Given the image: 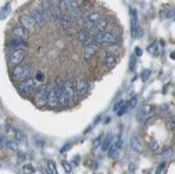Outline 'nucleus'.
<instances>
[{
	"label": "nucleus",
	"instance_id": "obj_1",
	"mask_svg": "<svg viewBox=\"0 0 175 174\" xmlns=\"http://www.w3.org/2000/svg\"><path fill=\"white\" fill-rule=\"evenodd\" d=\"M32 73V67L30 64H26V66H16L13 69V78L16 81H24L30 78V74Z\"/></svg>",
	"mask_w": 175,
	"mask_h": 174
},
{
	"label": "nucleus",
	"instance_id": "obj_2",
	"mask_svg": "<svg viewBox=\"0 0 175 174\" xmlns=\"http://www.w3.org/2000/svg\"><path fill=\"white\" fill-rule=\"evenodd\" d=\"M95 41L97 43H104V44H114L117 42V38L111 32L99 31L94 36Z\"/></svg>",
	"mask_w": 175,
	"mask_h": 174
},
{
	"label": "nucleus",
	"instance_id": "obj_3",
	"mask_svg": "<svg viewBox=\"0 0 175 174\" xmlns=\"http://www.w3.org/2000/svg\"><path fill=\"white\" fill-rule=\"evenodd\" d=\"M35 101L39 107H43L44 104L47 103V91L45 87L41 86L37 89L35 95Z\"/></svg>",
	"mask_w": 175,
	"mask_h": 174
},
{
	"label": "nucleus",
	"instance_id": "obj_4",
	"mask_svg": "<svg viewBox=\"0 0 175 174\" xmlns=\"http://www.w3.org/2000/svg\"><path fill=\"white\" fill-rule=\"evenodd\" d=\"M102 19V15L97 12V11H85L83 14H82V19L84 21V23H86V21H92V23H95V24H97L98 21L100 19Z\"/></svg>",
	"mask_w": 175,
	"mask_h": 174
},
{
	"label": "nucleus",
	"instance_id": "obj_5",
	"mask_svg": "<svg viewBox=\"0 0 175 174\" xmlns=\"http://www.w3.org/2000/svg\"><path fill=\"white\" fill-rule=\"evenodd\" d=\"M19 21L22 23L23 27L28 30H32L35 25H37L33 17L31 15H29V14H22V15L19 16Z\"/></svg>",
	"mask_w": 175,
	"mask_h": 174
},
{
	"label": "nucleus",
	"instance_id": "obj_6",
	"mask_svg": "<svg viewBox=\"0 0 175 174\" xmlns=\"http://www.w3.org/2000/svg\"><path fill=\"white\" fill-rule=\"evenodd\" d=\"M31 16L33 17V19H35V24L39 25V26H43L44 24H45V16H44L43 14V11H42V8H35L32 10V12H31Z\"/></svg>",
	"mask_w": 175,
	"mask_h": 174
},
{
	"label": "nucleus",
	"instance_id": "obj_7",
	"mask_svg": "<svg viewBox=\"0 0 175 174\" xmlns=\"http://www.w3.org/2000/svg\"><path fill=\"white\" fill-rule=\"evenodd\" d=\"M25 56H26V52L24 50H17V51L12 52L9 59H10V62L12 64H19L24 60Z\"/></svg>",
	"mask_w": 175,
	"mask_h": 174
},
{
	"label": "nucleus",
	"instance_id": "obj_8",
	"mask_svg": "<svg viewBox=\"0 0 175 174\" xmlns=\"http://www.w3.org/2000/svg\"><path fill=\"white\" fill-rule=\"evenodd\" d=\"M35 80L32 78H28V80L24 81L22 83L19 84V91L22 93V94H29L31 91L35 89Z\"/></svg>",
	"mask_w": 175,
	"mask_h": 174
},
{
	"label": "nucleus",
	"instance_id": "obj_9",
	"mask_svg": "<svg viewBox=\"0 0 175 174\" xmlns=\"http://www.w3.org/2000/svg\"><path fill=\"white\" fill-rule=\"evenodd\" d=\"M59 103V98L57 96V93L55 90V87H51V89L47 93V104L51 107H55Z\"/></svg>",
	"mask_w": 175,
	"mask_h": 174
},
{
	"label": "nucleus",
	"instance_id": "obj_10",
	"mask_svg": "<svg viewBox=\"0 0 175 174\" xmlns=\"http://www.w3.org/2000/svg\"><path fill=\"white\" fill-rule=\"evenodd\" d=\"M65 91H66V94H67V96L69 97L70 101H73V102L76 101V99H78V93H76V90L74 89V86H73L72 82H70V81L66 82Z\"/></svg>",
	"mask_w": 175,
	"mask_h": 174
},
{
	"label": "nucleus",
	"instance_id": "obj_11",
	"mask_svg": "<svg viewBox=\"0 0 175 174\" xmlns=\"http://www.w3.org/2000/svg\"><path fill=\"white\" fill-rule=\"evenodd\" d=\"M12 33L18 39H22L24 41H27L29 39V30L24 28V27H15L12 29Z\"/></svg>",
	"mask_w": 175,
	"mask_h": 174
},
{
	"label": "nucleus",
	"instance_id": "obj_12",
	"mask_svg": "<svg viewBox=\"0 0 175 174\" xmlns=\"http://www.w3.org/2000/svg\"><path fill=\"white\" fill-rule=\"evenodd\" d=\"M58 4H59V1H57V2H51V12H52V16H53V19H59V21H61L64 14H62L60 5Z\"/></svg>",
	"mask_w": 175,
	"mask_h": 174
},
{
	"label": "nucleus",
	"instance_id": "obj_13",
	"mask_svg": "<svg viewBox=\"0 0 175 174\" xmlns=\"http://www.w3.org/2000/svg\"><path fill=\"white\" fill-rule=\"evenodd\" d=\"M98 50H99V45H98L97 43L92 42L90 44H88V45H86V47L84 50V57H85V59L92 58L95 54L98 52Z\"/></svg>",
	"mask_w": 175,
	"mask_h": 174
},
{
	"label": "nucleus",
	"instance_id": "obj_14",
	"mask_svg": "<svg viewBox=\"0 0 175 174\" xmlns=\"http://www.w3.org/2000/svg\"><path fill=\"white\" fill-rule=\"evenodd\" d=\"M88 88V84H87L86 80L83 78H78L76 81V93L78 95H85Z\"/></svg>",
	"mask_w": 175,
	"mask_h": 174
},
{
	"label": "nucleus",
	"instance_id": "obj_15",
	"mask_svg": "<svg viewBox=\"0 0 175 174\" xmlns=\"http://www.w3.org/2000/svg\"><path fill=\"white\" fill-rule=\"evenodd\" d=\"M9 45L11 46L12 48H15V51L17 50H23V48H27L28 47V43L26 41L22 40V39H12L10 42H9Z\"/></svg>",
	"mask_w": 175,
	"mask_h": 174
},
{
	"label": "nucleus",
	"instance_id": "obj_16",
	"mask_svg": "<svg viewBox=\"0 0 175 174\" xmlns=\"http://www.w3.org/2000/svg\"><path fill=\"white\" fill-rule=\"evenodd\" d=\"M67 8L69 10L71 17H78V14H80V7H78L76 1H68Z\"/></svg>",
	"mask_w": 175,
	"mask_h": 174
},
{
	"label": "nucleus",
	"instance_id": "obj_17",
	"mask_svg": "<svg viewBox=\"0 0 175 174\" xmlns=\"http://www.w3.org/2000/svg\"><path fill=\"white\" fill-rule=\"evenodd\" d=\"M78 40L81 41V42L85 43L86 45H88V44H90L92 42V38H90V35H89V31L87 29H82L78 31Z\"/></svg>",
	"mask_w": 175,
	"mask_h": 174
},
{
	"label": "nucleus",
	"instance_id": "obj_18",
	"mask_svg": "<svg viewBox=\"0 0 175 174\" xmlns=\"http://www.w3.org/2000/svg\"><path fill=\"white\" fill-rule=\"evenodd\" d=\"M130 145H131V148L137 153H142L143 152V146L142 143H141L140 139L137 137V135H133L130 139Z\"/></svg>",
	"mask_w": 175,
	"mask_h": 174
},
{
	"label": "nucleus",
	"instance_id": "obj_19",
	"mask_svg": "<svg viewBox=\"0 0 175 174\" xmlns=\"http://www.w3.org/2000/svg\"><path fill=\"white\" fill-rule=\"evenodd\" d=\"M41 8H42V11H43V14L45 16V19L47 21H51L53 19V16H52V12H51V2L49 1H42L41 2Z\"/></svg>",
	"mask_w": 175,
	"mask_h": 174
},
{
	"label": "nucleus",
	"instance_id": "obj_20",
	"mask_svg": "<svg viewBox=\"0 0 175 174\" xmlns=\"http://www.w3.org/2000/svg\"><path fill=\"white\" fill-rule=\"evenodd\" d=\"M54 87H55V90L57 93V96L59 98L60 95L65 91V83H64V81H62L61 78H57L55 80V84H54Z\"/></svg>",
	"mask_w": 175,
	"mask_h": 174
},
{
	"label": "nucleus",
	"instance_id": "obj_21",
	"mask_svg": "<svg viewBox=\"0 0 175 174\" xmlns=\"http://www.w3.org/2000/svg\"><path fill=\"white\" fill-rule=\"evenodd\" d=\"M103 62H104V64L105 66H108V67H114L116 64L115 56L111 53H105V55L103 56Z\"/></svg>",
	"mask_w": 175,
	"mask_h": 174
},
{
	"label": "nucleus",
	"instance_id": "obj_22",
	"mask_svg": "<svg viewBox=\"0 0 175 174\" xmlns=\"http://www.w3.org/2000/svg\"><path fill=\"white\" fill-rule=\"evenodd\" d=\"M108 155L110 158H116L117 155H118V147H117V143L113 142L111 144L110 148H109Z\"/></svg>",
	"mask_w": 175,
	"mask_h": 174
},
{
	"label": "nucleus",
	"instance_id": "obj_23",
	"mask_svg": "<svg viewBox=\"0 0 175 174\" xmlns=\"http://www.w3.org/2000/svg\"><path fill=\"white\" fill-rule=\"evenodd\" d=\"M61 26L65 28V29H68L69 27L71 26V24H72V19H71V16L69 15V14H64V16H62L61 19Z\"/></svg>",
	"mask_w": 175,
	"mask_h": 174
},
{
	"label": "nucleus",
	"instance_id": "obj_24",
	"mask_svg": "<svg viewBox=\"0 0 175 174\" xmlns=\"http://www.w3.org/2000/svg\"><path fill=\"white\" fill-rule=\"evenodd\" d=\"M69 102H70V99H69V97L67 96L66 91H64V93L59 96V104L64 107H67L68 105H69Z\"/></svg>",
	"mask_w": 175,
	"mask_h": 174
},
{
	"label": "nucleus",
	"instance_id": "obj_25",
	"mask_svg": "<svg viewBox=\"0 0 175 174\" xmlns=\"http://www.w3.org/2000/svg\"><path fill=\"white\" fill-rule=\"evenodd\" d=\"M112 135H106L105 137V139L103 140V143H102V152H106V150H109V148H110L111 144H112Z\"/></svg>",
	"mask_w": 175,
	"mask_h": 174
},
{
	"label": "nucleus",
	"instance_id": "obj_26",
	"mask_svg": "<svg viewBox=\"0 0 175 174\" xmlns=\"http://www.w3.org/2000/svg\"><path fill=\"white\" fill-rule=\"evenodd\" d=\"M96 26H97V31L98 32L103 31V30L108 27V19H105V17H102V19H100L97 24H96Z\"/></svg>",
	"mask_w": 175,
	"mask_h": 174
},
{
	"label": "nucleus",
	"instance_id": "obj_27",
	"mask_svg": "<svg viewBox=\"0 0 175 174\" xmlns=\"http://www.w3.org/2000/svg\"><path fill=\"white\" fill-rule=\"evenodd\" d=\"M151 111H153V107H151V104H145V105H143L142 107H141V110H140V113L142 114L143 116H147L149 115L151 113Z\"/></svg>",
	"mask_w": 175,
	"mask_h": 174
},
{
	"label": "nucleus",
	"instance_id": "obj_28",
	"mask_svg": "<svg viewBox=\"0 0 175 174\" xmlns=\"http://www.w3.org/2000/svg\"><path fill=\"white\" fill-rule=\"evenodd\" d=\"M22 171L24 172L25 174H33L35 172V169L33 168L32 164H25V166H23Z\"/></svg>",
	"mask_w": 175,
	"mask_h": 174
},
{
	"label": "nucleus",
	"instance_id": "obj_29",
	"mask_svg": "<svg viewBox=\"0 0 175 174\" xmlns=\"http://www.w3.org/2000/svg\"><path fill=\"white\" fill-rule=\"evenodd\" d=\"M7 146H8L9 150H11L12 152H17L18 150V143L16 141H10L9 140L7 142Z\"/></svg>",
	"mask_w": 175,
	"mask_h": 174
},
{
	"label": "nucleus",
	"instance_id": "obj_30",
	"mask_svg": "<svg viewBox=\"0 0 175 174\" xmlns=\"http://www.w3.org/2000/svg\"><path fill=\"white\" fill-rule=\"evenodd\" d=\"M9 13H10V4L8 3L6 7H3V8L1 9V12H0V19H6Z\"/></svg>",
	"mask_w": 175,
	"mask_h": 174
},
{
	"label": "nucleus",
	"instance_id": "obj_31",
	"mask_svg": "<svg viewBox=\"0 0 175 174\" xmlns=\"http://www.w3.org/2000/svg\"><path fill=\"white\" fill-rule=\"evenodd\" d=\"M47 169H49L51 174H58L57 169H56V164H55V162L53 160H49V162H47Z\"/></svg>",
	"mask_w": 175,
	"mask_h": 174
},
{
	"label": "nucleus",
	"instance_id": "obj_32",
	"mask_svg": "<svg viewBox=\"0 0 175 174\" xmlns=\"http://www.w3.org/2000/svg\"><path fill=\"white\" fill-rule=\"evenodd\" d=\"M137 102H139V97H137V96L132 97L131 99L129 100V102H128V107H129V110H131V109H134V107L137 105Z\"/></svg>",
	"mask_w": 175,
	"mask_h": 174
},
{
	"label": "nucleus",
	"instance_id": "obj_33",
	"mask_svg": "<svg viewBox=\"0 0 175 174\" xmlns=\"http://www.w3.org/2000/svg\"><path fill=\"white\" fill-rule=\"evenodd\" d=\"M14 137H15V140H16V142H23L25 139V135L24 133H23V131H21V130H18V129H16L15 130V134H14Z\"/></svg>",
	"mask_w": 175,
	"mask_h": 174
},
{
	"label": "nucleus",
	"instance_id": "obj_34",
	"mask_svg": "<svg viewBox=\"0 0 175 174\" xmlns=\"http://www.w3.org/2000/svg\"><path fill=\"white\" fill-rule=\"evenodd\" d=\"M135 64H137V56L134 54H132L130 56V60H129V70L130 71H133L135 67Z\"/></svg>",
	"mask_w": 175,
	"mask_h": 174
},
{
	"label": "nucleus",
	"instance_id": "obj_35",
	"mask_svg": "<svg viewBox=\"0 0 175 174\" xmlns=\"http://www.w3.org/2000/svg\"><path fill=\"white\" fill-rule=\"evenodd\" d=\"M151 71L149 69L143 70L142 73H141V78H142L143 82H146V81L149 78V76H151Z\"/></svg>",
	"mask_w": 175,
	"mask_h": 174
},
{
	"label": "nucleus",
	"instance_id": "obj_36",
	"mask_svg": "<svg viewBox=\"0 0 175 174\" xmlns=\"http://www.w3.org/2000/svg\"><path fill=\"white\" fill-rule=\"evenodd\" d=\"M61 166L62 168H64V170H65L66 173H70L71 171H72V167H71V164H69V162H67V161H62L61 162Z\"/></svg>",
	"mask_w": 175,
	"mask_h": 174
},
{
	"label": "nucleus",
	"instance_id": "obj_37",
	"mask_svg": "<svg viewBox=\"0 0 175 174\" xmlns=\"http://www.w3.org/2000/svg\"><path fill=\"white\" fill-rule=\"evenodd\" d=\"M124 104H125V101H119V102H116V103H115V105H114V109H113V111H114V112H118V111L120 110L121 107H124Z\"/></svg>",
	"mask_w": 175,
	"mask_h": 174
},
{
	"label": "nucleus",
	"instance_id": "obj_38",
	"mask_svg": "<svg viewBox=\"0 0 175 174\" xmlns=\"http://www.w3.org/2000/svg\"><path fill=\"white\" fill-rule=\"evenodd\" d=\"M149 147H151V150H153V152H156L159 148V143L157 142V141H151V142L149 143Z\"/></svg>",
	"mask_w": 175,
	"mask_h": 174
},
{
	"label": "nucleus",
	"instance_id": "obj_39",
	"mask_svg": "<svg viewBox=\"0 0 175 174\" xmlns=\"http://www.w3.org/2000/svg\"><path fill=\"white\" fill-rule=\"evenodd\" d=\"M129 110V107H128V103H125L124 104V107H121L120 110L118 111V112H117V114H118L119 116H121V115H124L125 113L127 112V111Z\"/></svg>",
	"mask_w": 175,
	"mask_h": 174
},
{
	"label": "nucleus",
	"instance_id": "obj_40",
	"mask_svg": "<svg viewBox=\"0 0 175 174\" xmlns=\"http://www.w3.org/2000/svg\"><path fill=\"white\" fill-rule=\"evenodd\" d=\"M71 146H72V144H71V143H66V144L64 145L61 148H60V153L64 154V153H66V152H68V150L71 148Z\"/></svg>",
	"mask_w": 175,
	"mask_h": 174
},
{
	"label": "nucleus",
	"instance_id": "obj_41",
	"mask_svg": "<svg viewBox=\"0 0 175 174\" xmlns=\"http://www.w3.org/2000/svg\"><path fill=\"white\" fill-rule=\"evenodd\" d=\"M156 50H157V44L155 42H154L153 44H151V45L147 47V51L149 52V53H151V54L155 53V52H156Z\"/></svg>",
	"mask_w": 175,
	"mask_h": 174
},
{
	"label": "nucleus",
	"instance_id": "obj_42",
	"mask_svg": "<svg viewBox=\"0 0 175 174\" xmlns=\"http://www.w3.org/2000/svg\"><path fill=\"white\" fill-rule=\"evenodd\" d=\"M164 167H165V162H161V164H159L156 170V174H161V172L163 171V169H164Z\"/></svg>",
	"mask_w": 175,
	"mask_h": 174
},
{
	"label": "nucleus",
	"instance_id": "obj_43",
	"mask_svg": "<svg viewBox=\"0 0 175 174\" xmlns=\"http://www.w3.org/2000/svg\"><path fill=\"white\" fill-rule=\"evenodd\" d=\"M161 155L163 156V157H169V156L172 155V150H171V148H165V150L162 152Z\"/></svg>",
	"mask_w": 175,
	"mask_h": 174
},
{
	"label": "nucleus",
	"instance_id": "obj_44",
	"mask_svg": "<svg viewBox=\"0 0 175 174\" xmlns=\"http://www.w3.org/2000/svg\"><path fill=\"white\" fill-rule=\"evenodd\" d=\"M134 55H135L137 57H140V56H142V55H143V51L141 50L140 47H139V46H137V47H135Z\"/></svg>",
	"mask_w": 175,
	"mask_h": 174
},
{
	"label": "nucleus",
	"instance_id": "obj_45",
	"mask_svg": "<svg viewBox=\"0 0 175 174\" xmlns=\"http://www.w3.org/2000/svg\"><path fill=\"white\" fill-rule=\"evenodd\" d=\"M35 78H37V81H39V82H42V81L44 80V75L42 72H38L37 73V75H35Z\"/></svg>",
	"mask_w": 175,
	"mask_h": 174
},
{
	"label": "nucleus",
	"instance_id": "obj_46",
	"mask_svg": "<svg viewBox=\"0 0 175 174\" xmlns=\"http://www.w3.org/2000/svg\"><path fill=\"white\" fill-rule=\"evenodd\" d=\"M171 125H172V128L174 129L175 128V115H173L172 117H171Z\"/></svg>",
	"mask_w": 175,
	"mask_h": 174
},
{
	"label": "nucleus",
	"instance_id": "obj_47",
	"mask_svg": "<svg viewBox=\"0 0 175 174\" xmlns=\"http://www.w3.org/2000/svg\"><path fill=\"white\" fill-rule=\"evenodd\" d=\"M37 145H39V146H41V147H42V146L44 145V142H43V141H37Z\"/></svg>",
	"mask_w": 175,
	"mask_h": 174
},
{
	"label": "nucleus",
	"instance_id": "obj_48",
	"mask_svg": "<svg viewBox=\"0 0 175 174\" xmlns=\"http://www.w3.org/2000/svg\"><path fill=\"white\" fill-rule=\"evenodd\" d=\"M170 56H171V58H172V59H175V51L170 54Z\"/></svg>",
	"mask_w": 175,
	"mask_h": 174
},
{
	"label": "nucleus",
	"instance_id": "obj_49",
	"mask_svg": "<svg viewBox=\"0 0 175 174\" xmlns=\"http://www.w3.org/2000/svg\"><path fill=\"white\" fill-rule=\"evenodd\" d=\"M42 172H43V174H49V169H47V170H45V169H42Z\"/></svg>",
	"mask_w": 175,
	"mask_h": 174
}]
</instances>
